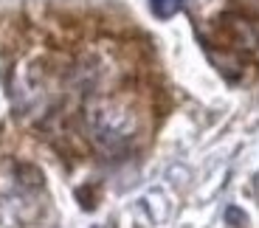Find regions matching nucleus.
Instances as JSON below:
<instances>
[{
  "mask_svg": "<svg viewBox=\"0 0 259 228\" xmlns=\"http://www.w3.org/2000/svg\"><path fill=\"white\" fill-rule=\"evenodd\" d=\"M149 3H152V12H155L158 17H172V14L183 6V0H149Z\"/></svg>",
  "mask_w": 259,
  "mask_h": 228,
  "instance_id": "f257e3e1",
  "label": "nucleus"
}]
</instances>
